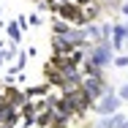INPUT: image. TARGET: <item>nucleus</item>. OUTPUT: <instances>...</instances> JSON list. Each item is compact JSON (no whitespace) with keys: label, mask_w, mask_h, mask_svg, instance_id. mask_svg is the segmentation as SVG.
I'll return each instance as SVG.
<instances>
[{"label":"nucleus","mask_w":128,"mask_h":128,"mask_svg":"<svg viewBox=\"0 0 128 128\" xmlns=\"http://www.w3.org/2000/svg\"><path fill=\"white\" fill-rule=\"evenodd\" d=\"M57 19H63V22H68L71 27H84L87 22H84V11L79 8L76 3H71V0H66V3H60L57 6Z\"/></svg>","instance_id":"nucleus-1"},{"label":"nucleus","mask_w":128,"mask_h":128,"mask_svg":"<svg viewBox=\"0 0 128 128\" xmlns=\"http://www.w3.org/2000/svg\"><path fill=\"white\" fill-rule=\"evenodd\" d=\"M87 63H93L96 68H106V66H112V60H114V52L109 44H96V46H87V57H84Z\"/></svg>","instance_id":"nucleus-2"},{"label":"nucleus","mask_w":128,"mask_h":128,"mask_svg":"<svg viewBox=\"0 0 128 128\" xmlns=\"http://www.w3.org/2000/svg\"><path fill=\"white\" fill-rule=\"evenodd\" d=\"M63 98L71 104V109H74V114H76V117H82V114H84V112L90 109V104H93L90 98H87V93H84L82 87H76V90H68V93H63ZM76 117H74V120H76Z\"/></svg>","instance_id":"nucleus-3"},{"label":"nucleus","mask_w":128,"mask_h":128,"mask_svg":"<svg viewBox=\"0 0 128 128\" xmlns=\"http://www.w3.org/2000/svg\"><path fill=\"white\" fill-rule=\"evenodd\" d=\"M120 104H123V101H120L114 93H106V96H101V98L96 101V106H90V109H96L101 117H112V114H117Z\"/></svg>","instance_id":"nucleus-4"},{"label":"nucleus","mask_w":128,"mask_h":128,"mask_svg":"<svg viewBox=\"0 0 128 128\" xmlns=\"http://www.w3.org/2000/svg\"><path fill=\"white\" fill-rule=\"evenodd\" d=\"M63 41L74 49V46H87V36H84V27H68L63 33Z\"/></svg>","instance_id":"nucleus-5"},{"label":"nucleus","mask_w":128,"mask_h":128,"mask_svg":"<svg viewBox=\"0 0 128 128\" xmlns=\"http://www.w3.org/2000/svg\"><path fill=\"white\" fill-rule=\"evenodd\" d=\"M82 79H84V74H82L79 68H74V71H66V76H63V93L82 87Z\"/></svg>","instance_id":"nucleus-6"},{"label":"nucleus","mask_w":128,"mask_h":128,"mask_svg":"<svg viewBox=\"0 0 128 128\" xmlns=\"http://www.w3.org/2000/svg\"><path fill=\"white\" fill-rule=\"evenodd\" d=\"M123 120H126V117L117 112V114H112V117H101L93 128H120V123H123Z\"/></svg>","instance_id":"nucleus-7"},{"label":"nucleus","mask_w":128,"mask_h":128,"mask_svg":"<svg viewBox=\"0 0 128 128\" xmlns=\"http://www.w3.org/2000/svg\"><path fill=\"white\" fill-rule=\"evenodd\" d=\"M46 76H49V82L52 84H57V87H63V76H66V74H63V71H60V68H54V66H46Z\"/></svg>","instance_id":"nucleus-8"},{"label":"nucleus","mask_w":128,"mask_h":128,"mask_svg":"<svg viewBox=\"0 0 128 128\" xmlns=\"http://www.w3.org/2000/svg\"><path fill=\"white\" fill-rule=\"evenodd\" d=\"M6 33H8L11 44H19V41H22V27L16 25V22H8V25H6Z\"/></svg>","instance_id":"nucleus-9"},{"label":"nucleus","mask_w":128,"mask_h":128,"mask_svg":"<svg viewBox=\"0 0 128 128\" xmlns=\"http://www.w3.org/2000/svg\"><path fill=\"white\" fill-rule=\"evenodd\" d=\"M68 123H71V120H68L66 114H57V112H52V114H49V128H66Z\"/></svg>","instance_id":"nucleus-10"},{"label":"nucleus","mask_w":128,"mask_h":128,"mask_svg":"<svg viewBox=\"0 0 128 128\" xmlns=\"http://www.w3.org/2000/svg\"><path fill=\"white\" fill-rule=\"evenodd\" d=\"M68 27H71L68 22H63V19H57V16H54V22H52V33H54V36H63Z\"/></svg>","instance_id":"nucleus-11"},{"label":"nucleus","mask_w":128,"mask_h":128,"mask_svg":"<svg viewBox=\"0 0 128 128\" xmlns=\"http://www.w3.org/2000/svg\"><path fill=\"white\" fill-rule=\"evenodd\" d=\"M27 96L36 101V98H41V96H49V87H44V84H41V87H30V90H27Z\"/></svg>","instance_id":"nucleus-12"},{"label":"nucleus","mask_w":128,"mask_h":128,"mask_svg":"<svg viewBox=\"0 0 128 128\" xmlns=\"http://www.w3.org/2000/svg\"><path fill=\"white\" fill-rule=\"evenodd\" d=\"M27 60H30L27 54H19V57H16V63L11 66V74H16V71H22V68H25V63H27Z\"/></svg>","instance_id":"nucleus-13"},{"label":"nucleus","mask_w":128,"mask_h":128,"mask_svg":"<svg viewBox=\"0 0 128 128\" xmlns=\"http://www.w3.org/2000/svg\"><path fill=\"white\" fill-rule=\"evenodd\" d=\"M112 66H114V68H128V54H117V57L112 60Z\"/></svg>","instance_id":"nucleus-14"},{"label":"nucleus","mask_w":128,"mask_h":128,"mask_svg":"<svg viewBox=\"0 0 128 128\" xmlns=\"http://www.w3.org/2000/svg\"><path fill=\"white\" fill-rule=\"evenodd\" d=\"M16 44H11V46H3V60H14V54H16V49H14Z\"/></svg>","instance_id":"nucleus-15"},{"label":"nucleus","mask_w":128,"mask_h":128,"mask_svg":"<svg viewBox=\"0 0 128 128\" xmlns=\"http://www.w3.org/2000/svg\"><path fill=\"white\" fill-rule=\"evenodd\" d=\"M27 25H33V27H38V25H44V19L38 16V14H33V16H27Z\"/></svg>","instance_id":"nucleus-16"},{"label":"nucleus","mask_w":128,"mask_h":128,"mask_svg":"<svg viewBox=\"0 0 128 128\" xmlns=\"http://www.w3.org/2000/svg\"><path fill=\"white\" fill-rule=\"evenodd\" d=\"M117 98H120V101H128V84H123V87H120V93H117Z\"/></svg>","instance_id":"nucleus-17"},{"label":"nucleus","mask_w":128,"mask_h":128,"mask_svg":"<svg viewBox=\"0 0 128 128\" xmlns=\"http://www.w3.org/2000/svg\"><path fill=\"white\" fill-rule=\"evenodd\" d=\"M71 3H76L79 8H84V6H90V3H96V0H71Z\"/></svg>","instance_id":"nucleus-18"},{"label":"nucleus","mask_w":128,"mask_h":128,"mask_svg":"<svg viewBox=\"0 0 128 128\" xmlns=\"http://www.w3.org/2000/svg\"><path fill=\"white\" fill-rule=\"evenodd\" d=\"M120 11H123V14L128 16V3H123V6H120Z\"/></svg>","instance_id":"nucleus-19"},{"label":"nucleus","mask_w":128,"mask_h":128,"mask_svg":"<svg viewBox=\"0 0 128 128\" xmlns=\"http://www.w3.org/2000/svg\"><path fill=\"white\" fill-rule=\"evenodd\" d=\"M120 128H128V120H123V123H120Z\"/></svg>","instance_id":"nucleus-20"},{"label":"nucleus","mask_w":128,"mask_h":128,"mask_svg":"<svg viewBox=\"0 0 128 128\" xmlns=\"http://www.w3.org/2000/svg\"><path fill=\"white\" fill-rule=\"evenodd\" d=\"M123 46H126V49H128V36H126V41H123Z\"/></svg>","instance_id":"nucleus-21"},{"label":"nucleus","mask_w":128,"mask_h":128,"mask_svg":"<svg viewBox=\"0 0 128 128\" xmlns=\"http://www.w3.org/2000/svg\"><path fill=\"white\" fill-rule=\"evenodd\" d=\"M0 33H3V22H0Z\"/></svg>","instance_id":"nucleus-22"},{"label":"nucleus","mask_w":128,"mask_h":128,"mask_svg":"<svg viewBox=\"0 0 128 128\" xmlns=\"http://www.w3.org/2000/svg\"><path fill=\"white\" fill-rule=\"evenodd\" d=\"M126 71H128V68H126Z\"/></svg>","instance_id":"nucleus-23"},{"label":"nucleus","mask_w":128,"mask_h":128,"mask_svg":"<svg viewBox=\"0 0 128 128\" xmlns=\"http://www.w3.org/2000/svg\"><path fill=\"white\" fill-rule=\"evenodd\" d=\"M126 27H128V25H126Z\"/></svg>","instance_id":"nucleus-24"}]
</instances>
